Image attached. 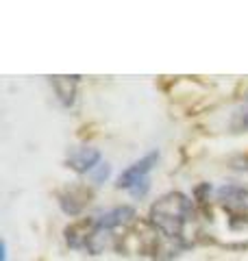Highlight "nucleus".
<instances>
[{
    "label": "nucleus",
    "mask_w": 248,
    "mask_h": 261,
    "mask_svg": "<svg viewBox=\"0 0 248 261\" xmlns=\"http://www.w3.org/2000/svg\"><path fill=\"white\" fill-rule=\"evenodd\" d=\"M63 233H65V242H68L72 248H83V246L87 248V242L94 233V218H89V220L83 218L79 222L65 226Z\"/></svg>",
    "instance_id": "0eeeda50"
},
{
    "label": "nucleus",
    "mask_w": 248,
    "mask_h": 261,
    "mask_svg": "<svg viewBox=\"0 0 248 261\" xmlns=\"http://www.w3.org/2000/svg\"><path fill=\"white\" fill-rule=\"evenodd\" d=\"M157 161H159V152L153 150L148 152L146 157H142L139 161H135L133 166H129L124 172L118 176V183H115V187L118 190H131L133 185H137L142 178H148V172L157 166Z\"/></svg>",
    "instance_id": "7ed1b4c3"
},
{
    "label": "nucleus",
    "mask_w": 248,
    "mask_h": 261,
    "mask_svg": "<svg viewBox=\"0 0 248 261\" xmlns=\"http://www.w3.org/2000/svg\"><path fill=\"white\" fill-rule=\"evenodd\" d=\"M57 198H59V207L63 209V214L79 216L92 200V190L87 185H68L57 192Z\"/></svg>",
    "instance_id": "f03ea898"
},
{
    "label": "nucleus",
    "mask_w": 248,
    "mask_h": 261,
    "mask_svg": "<svg viewBox=\"0 0 248 261\" xmlns=\"http://www.w3.org/2000/svg\"><path fill=\"white\" fill-rule=\"evenodd\" d=\"M242 124L248 128V113H244V116H242Z\"/></svg>",
    "instance_id": "f8f14e48"
},
{
    "label": "nucleus",
    "mask_w": 248,
    "mask_h": 261,
    "mask_svg": "<svg viewBox=\"0 0 248 261\" xmlns=\"http://www.w3.org/2000/svg\"><path fill=\"white\" fill-rule=\"evenodd\" d=\"M0 255H3V261H9V246H7V240H3V250H0Z\"/></svg>",
    "instance_id": "9b49d317"
},
{
    "label": "nucleus",
    "mask_w": 248,
    "mask_h": 261,
    "mask_svg": "<svg viewBox=\"0 0 248 261\" xmlns=\"http://www.w3.org/2000/svg\"><path fill=\"white\" fill-rule=\"evenodd\" d=\"M51 83L55 87L57 96L63 107H72L77 100V85H79V76H53Z\"/></svg>",
    "instance_id": "6e6552de"
},
{
    "label": "nucleus",
    "mask_w": 248,
    "mask_h": 261,
    "mask_svg": "<svg viewBox=\"0 0 248 261\" xmlns=\"http://www.w3.org/2000/svg\"><path fill=\"white\" fill-rule=\"evenodd\" d=\"M109 174H111V166H109V163H101V166H98L94 172H92V181H94L96 185H101L103 181H107V178H109Z\"/></svg>",
    "instance_id": "1a4fd4ad"
},
{
    "label": "nucleus",
    "mask_w": 248,
    "mask_h": 261,
    "mask_svg": "<svg viewBox=\"0 0 248 261\" xmlns=\"http://www.w3.org/2000/svg\"><path fill=\"white\" fill-rule=\"evenodd\" d=\"M148 190H151V181H148V178H142V181L131 187L129 192H131V196H133V198H142V196L148 194Z\"/></svg>",
    "instance_id": "9d476101"
},
{
    "label": "nucleus",
    "mask_w": 248,
    "mask_h": 261,
    "mask_svg": "<svg viewBox=\"0 0 248 261\" xmlns=\"http://www.w3.org/2000/svg\"><path fill=\"white\" fill-rule=\"evenodd\" d=\"M189 216H192V200L181 192H170L153 202L148 222L157 231H161L165 238L179 240L183 235V226L189 220Z\"/></svg>",
    "instance_id": "f257e3e1"
},
{
    "label": "nucleus",
    "mask_w": 248,
    "mask_h": 261,
    "mask_svg": "<svg viewBox=\"0 0 248 261\" xmlns=\"http://www.w3.org/2000/svg\"><path fill=\"white\" fill-rule=\"evenodd\" d=\"M135 209L131 205H122V207H113L109 211H105L98 218H94V226L96 231H103V233H111L113 228L118 226H127L129 222L135 220Z\"/></svg>",
    "instance_id": "39448f33"
},
{
    "label": "nucleus",
    "mask_w": 248,
    "mask_h": 261,
    "mask_svg": "<svg viewBox=\"0 0 248 261\" xmlns=\"http://www.w3.org/2000/svg\"><path fill=\"white\" fill-rule=\"evenodd\" d=\"M218 200L231 216H239V218L248 216V190L246 187L233 185V183L222 185L218 190Z\"/></svg>",
    "instance_id": "20e7f679"
},
{
    "label": "nucleus",
    "mask_w": 248,
    "mask_h": 261,
    "mask_svg": "<svg viewBox=\"0 0 248 261\" xmlns=\"http://www.w3.org/2000/svg\"><path fill=\"white\" fill-rule=\"evenodd\" d=\"M103 154L98 148H92V146H85V148L74 150L68 157V168H72L77 174H87L94 172V170L101 166Z\"/></svg>",
    "instance_id": "423d86ee"
}]
</instances>
